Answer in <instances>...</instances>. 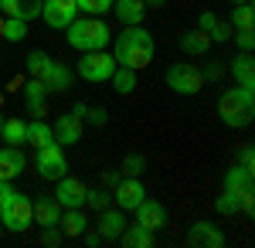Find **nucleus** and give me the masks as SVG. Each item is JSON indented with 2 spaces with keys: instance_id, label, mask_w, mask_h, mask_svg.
<instances>
[{
  "instance_id": "obj_26",
  "label": "nucleus",
  "mask_w": 255,
  "mask_h": 248,
  "mask_svg": "<svg viewBox=\"0 0 255 248\" xmlns=\"http://www.w3.org/2000/svg\"><path fill=\"white\" fill-rule=\"evenodd\" d=\"M123 245L126 248H150L153 245V231L143 228V225H133V228H123Z\"/></svg>"
},
{
  "instance_id": "obj_43",
  "label": "nucleus",
  "mask_w": 255,
  "mask_h": 248,
  "mask_svg": "<svg viewBox=\"0 0 255 248\" xmlns=\"http://www.w3.org/2000/svg\"><path fill=\"white\" fill-rule=\"evenodd\" d=\"M232 3H252V0H232Z\"/></svg>"
},
{
  "instance_id": "obj_24",
  "label": "nucleus",
  "mask_w": 255,
  "mask_h": 248,
  "mask_svg": "<svg viewBox=\"0 0 255 248\" xmlns=\"http://www.w3.org/2000/svg\"><path fill=\"white\" fill-rule=\"evenodd\" d=\"M180 48H184L187 55H204V51L211 48V38H208L201 27H194V31H184V34H180Z\"/></svg>"
},
{
  "instance_id": "obj_36",
  "label": "nucleus",
  "mask_w": 255,
  "mask_h": 248,
  "mask_svg": "<svg viewBox=\"0 0 255 248\" xmlns=\"http://www.w3.org/2000/svg\"><path fill=\"white\" fill-rule=\"evenodd\" d=\"M139 173H143V156H139V153L126 156V160H123V177H139Z\"/></svg>"
},
{
  "instance_id": "obj_33",
  "label": "nucleus",
  "mask_w": 255,
  "mask_h": 248,
  "mask_svg": "<svg viewBox=\"0 0 255 248\" xmlns=\"http://www.w3.org/2000/svg\"><path fill=\"white\" fill-rule=\"evenodd\" d=\"M82 14H92V17H102L106 10H113V0H75Z\"/></svg>"
},
{
  "instance_id": "obj_38",
  "label": "nucleus",
  "mask_w": 255,
  "mask_h": 248,
  "mask_svg": "<svg viewBox=\"0 0 255 248\" xmlns=\"http://www.w3.org/2000/svg\"><path fill=\"white\" fill-rule=\"evenodd\" d=\"M235 41H238V48H242V51H252V48H255L252 34H235Z\"/></svg>"
},
{
  "instance_id": "obj_7",
  "label": "nucleus",
  "mask_w": 255,
  "mask_h": 248,
  "mask_svg": "<svg viewBox=\"0 0 255 248\" xmlns=\"http://www.w3.org/2000/svg\"><path fill=\"white\" fill-rule=\"evenodd\" d=\"M34 167H38V173L44 177V180H58V177H65L68 173V156H65V146L61 143H44V146H38L34 150Z\"/></svg>"
},
{
  "instance_id": "obj_16",
  "label": "nucleus",
  "mask_w": 255,
  "mask_h": 248,
  "mask_svg": "<svg viewBox=\"0 0 255 248\" xmlns=\"http://www.w3.org/2000/svg\"><path fill=\"white\" fill-rule=\"evenodd\" d=\"M24 167H27V156L20 153V146L0 150V180H14V177H20Z\"/></svg>"
},
{
  "instance_id": "obj_39",
  "label": "nucleus",
  "mask_w": 255,
  "mask_h": 248,
  "mask_svg": "<svg viewBox=\"0 0 255 248\" xmlns=\"http://www.w3.org/2000/svg\"><path fill=\"white\" fill-rule=\"evenodd\" d=\"M238 167L252 170V146H242V160H238Z\"/></svg>"
},
{
  "instance_id": "obj_27",
  "label": "nucleus",
  "mask_w": 255,
  "mask_h": 248,
  "mask_svg": "<svg viewBox=\"0 0 255 248\" xmlns=\"http://www.w3.org/2000/svg\"><path fill=\"white\" fill-rule=\"evenodd\" d=\"M197 27H201V31L211 38V44H215V41H225V38H228V24H218V17H215V14H208V10L201 14Z\"/></svg>"
},
{
  "instance_id": "obj_44",
  "label": "nucleus",
  "mask_w": 255,
  "mask_h": 248,
  "mask_svg": "<svg viewBox=\"0 0 255 248\" xmlns=\"http://www.w3.org/2000/svg\"><path fill=\"white\" fill-rule=\"evenodd\" d=\"M0 126H3V116H0Z\"/></svg>"
},
{
  "instance_id": "obj_30",
  "label": "nucleus",
  "mask_w": 255,
  "mask_h": 248,
  "mask_svg": "<svg viewBox=\"0 0 255 248\" xmlns=\"http://www.w3.org/2000/svg\"><path fill=\"white\" fill-rule=\"evenodd\" d=\"M51 65H55V58L44 55V51H31L27 55V72H31V78H44Z\"/></svg>"
},
{
  "instance_id": "obj_20",
  "label": "nucleus",
  "mask_w": 255,
  "mask_h": 248,
  "mask_svg": "<svg viewBox=\"0 0 255 248\" xmlns=\"http://www.w3.org/2000/svg\"><path fill=\"white\" fill-rule=\"evenodd\" d=\"M255 65H252V51H242V55L232 58V75L238 78V85L242 89H252L255 85V72H252Z\"/></svg>"
},
{
  "instance_id": "obj_22",
  "label": "nucleus",
  "mask_w": 255,
  "mask_h": 248,
  "mask_svg": "<svg viewBox=\"0 0 255 248\" xmlns=\"http://www.w3.org/2000/svg\"><path fill=\"white\" fill-rule=\"evenodd\" d=\"M0 136L7 139V146H24L27 143V123L24 119H3Z\"/></svg>"
},
{
  "instance_id": "obj_25",
  "label": "nucleus",
  "mask_w": 255,
  "mask_h": 248,
  "mask_svg": "<svg viewBox=\"0 0 255 248\" xmlns=\"http://www.w3.org/2000/svg\"><path fill=\"white\" fill-rule=\"evenodd\" d=\"M232 27H235V34H252V27H255L252 3H235V10H232Z\"/></svg>"
},
{
  "instance_id": "obj_29",
  "label": "nucleus",
  "mask_w": 255,
  "mask_h": 248,
  "mask_svg": "<svg viewBox=\"0 0 255 248\" xmlns=\"http://www.w3.org/2000/svg\"><path fill=\"white\" fill-rule=\"evenodd\" d=\"M109 82L116 85L119 96H129V92L136 89V72H133V68H119V65H116V72H113V78H109Z\"/></svg>"
},
{
  "instance_id": "obj_41",
  "label": "nucleus",
  "mask_w": 255,
  "mask_h": 248,
  "mask_svg": "<svg viewBox=\"0 0 255 248\" xmlns=\"http://www.w3.org/2000/svg\"><path fill=\"white\" fill-rule=\"evenodd\" d=\"M10 194H14V187H10V180H0V204H3V201H7Z\"/></svg>"
},
{
  "instance_id": "obj_32",
  "label": "nucleus",
  "mask_w": 255,
  "mask_h": 248,
  "mask_svg": "<svg viewBox=\"0 0 255 248\" xmlns=\"http://www.w3.org/2000/svg\"><path fill=\"white\" fill-rule=\"evenodd\" d=\"M215 208L221 211V214H238V211H242V197H238L235 191H221Z\"/></svg>"
},
{
  "instance_id": "obj_23",
  "label": "nucleus",
  "mask_w": 255,
  "mask_h": 248,
  "mask_svg": "<svg viewBox=\"0 0 255 248\" xmlns=\"http://www.w3.org/2000/svg\"><path fill=\"white\" fill-rule=\"evenodd\" d=\"M55 139V129H51V123H44V119H34V123H27V146L31 150H38L44 143H51Z\"/></svg>"
},
{
  "instance_id": "obj_3",
  "label": "nucleus",
  "mask_w": 255,
  "mask_h": 248,
  "mask_svg": "<svg viewBox=\"0 0 255 248\" xmlns=\"http://www.w3.org/2000/svg\"><path fill=\"white\" fill-rule=\"evenodd\" d=\"M218 116H221V123L225 126H232V129H242V126H249L255 116V92L252 89H225L221 99H218Z\"/></svg>"
},
{
  "instance_id": "obj_17",
  "label": "nucleus",
  "mask_w": 255,
  "mask_h": 248,
  "mask_svg": "<svg viewBox=\"0 0 255 248\" xmlns=\"http://www.w3.org/2000/svg\"><path fill=\"white\" fill-rule=\"evenodd\" d=\"M48 89H44V82L41 78H31L27 85H24V99H27V109L34 119H44V109H48Z\"/></svg>"
},
{
  "instance_id": "obj_8",
  "label": "nucleus",
  "mask_w": 255,
  "mask_h": 248,
  "mask_svg": "<svg viewBox=\"0 0 255 248\" xmlns=\"http://www.w3.org/2000/svg\"><path fill=\"white\" fill-rule=\"evenodd\" d=\"M79 17V3L75 0H44L41 3V20L55 31H65L72 20Z\"/></svg>"
},
{
  "instance_id": "obj_37",
  "label": "nucleus",
  "mask_w": 255,
  "mask_h": 248,
  "mask_svg": "<svg viewBox=\"0 0 255 248\" xmlns=\"http://www.w3.org/2000/svg\"><path fill=\"white\" fill-rule=\"evenodd\" d=\"M201 75H204V82H218V78L225 75V68H221V65H218V61H211V65H208V68H201Z\"/></svg>"
},
{
  "instance_id": "obj_11",
  "label": "nucleus",
  "mask_w": 255,
  "mask_h": 248,
  "mask_svg": "<svg viewBox=\"0 0 255 248\" xmlns=\"http://www.w3.org/2000/svg\"><path fill=\"white\" fill-rule=\"evenodd\" d=\"M85 184H82L79 177H58V191H55V201L61 204V211L65 208H85Z\"/></svg>"
},
{
  "instance_id": "obj_14",
  "label": "nucleus",
  "mask_w": 255,
  "mask_h": 248,
  "mask_svg": "<svg viewBox=\"0 0 255 248\" xmlns=\"http://www.w3.org/2000/svg\"><path fill=\"white\" fill-rule=\"evenodd\" d=\"M187 238H191V245H201V248H225V231L211 221H194Z\"/></svg>"
},
{
  "instance_id": "obj_9",
  "label": "nucleus",
  "mask_w": 255,
  "mask_h": 248,
  "mask_svg": "<svg viewBox=\"0 0 255 248\" xmlns=\"http://www.w3.org/2000/svg\"><path fill=\"white\" fill-rule=\"evenodd\" d=\"M146 197V187H143V180L136 177H119L116 180V191H113V208H119L123 214L126 211H133Z\"/></svg>"
},
{
  "instance_id": "obj_10",
  "label": "nucleus",
  "mask_w": 255,
  "mask_h": 248,
  "mask_svg": "<svg viewBox=\"0 0 255 248\" xmlns=\"http://www.w3.org/2000/svg\"><path fill=\"white\" fill-rule=\"evenodd\" d=\"M225 191H235L242 197V211L245 214H252V170H245V167H232V170L225 173Z\"/></svg>"
},
{
  "instance_id": "obj_18",
  "label": "nucleus",
  "mask_w": 255,
  "mask_h": 248,
  "mask_svg": "<svg viewBox=\"0 0 255 248\" xmlns=\"http://www.w3.org/2000/svg\"><path fill=\"white\" fill-rule=\"evenodd\" d=\"M61 218V204L55 197H38L34 201V221H38L41 228H55Z\"/></svg>"
},
{
  "instance_id": "obj_4",
  "label": "nucleus",
  "mask_w": 255,
  "mask_h": 248,
  "mask_svg": "<svg viewBox=\"0 0 255 248\" xmlns=\"http://www.w3.org/2000/svg\"><path fill=\"white\" fill-rule=\"evenodd\" d=\"M34 221V201L27 194H10L3 204H0V225L7 231H27Z\"/></svg>"
},
{
  "instance_id": "obj_15",
  "label": "nucleus",
  "mask_w": 255,
  "mask_h": 248,
  "mask_svg": "<svg viewBox=\"0 0 255 248\" xmlns=\"http://www.w3.org/2000/svg\"><path fill=\"white\" fill-rule=\"evenodd\" d=\"M113 10L123 27H139L146 17V0H113Z\"/></svg>"
},
{
  "instance_id": "obj_42",
  "label": "nucleus",
  "mask_w": 255,
  "mask_h": 248,
  "mask_svg": "<svg viewBox=\"0 0 255 248\" xmlns=\"http://www.w3.org/2000/svg\"><path fill=\"white\" fill-rule=\"evenodd\" d=\"M3 20H7V17H3V14H0V38H3Z\"/></svg>"
},
{
  "instance_id": "obj_6",
  "label": "nucleus",
  "mask_w": 255,
  "mask_h": 248,
  "mask_svg": "<svg viewBox=\"0 0 255 248\" xmlns=\"http://www.w3.org/2000/svg\"><path fill=\"white\" fill-rule=\"evenodd\" d=\"M75 72H79V78L92 82V85H99V82H109V78H113V72H116V58L109 55L106 48H102V51H82L79 65H75Z\"/></svg>"
},
{
  "instance_id": "obj_28",
  "label": "nucleus",
  "mask_w": 255,
  "mask_h": 248,
  "mask_svg": "<svg viewBox=\"0 0 255 248\" xmlns=\"http://www.w3.org/2000/svg\"><path fill=\"white\" fill-rule=\"evenodd\" d=\"M61 228H65V235H82L85 231V214H82V208H65V218H58Z\"/></svg>"
},
{
  "instance_id": "obj_45",
  "label": "nucleus",
  "mask_w": 255,
  "mask_h": 248,
  "mask_svg": "<svg viewBox=\"0 0 255 248\" xmlns=\"http://www.w3.org/2000/svg\"><path fill=\"white\" fill-rule=\"evenodd\" d=\"M0 235H3V225H0Z\"/></svg>"
},
{
  "instance_id": "obj_19",
  "label": "nucleus",
  "mask_w": 255,
  "mask_h": 248,
  "mask_svg": "<svg viewBox=\"0 0 255 248\" xmlns=\"http://www.w3.org/2000/svg\"><path fill=\"white\" fill-rule=\"evenodd\" d=\"M123 228H126L123 211L119 208H102V214H99V235H102V238H119Z\"/></svg>"
},
{
  "instance_id": "obj_1",
  "label": "nucleus",
  "mask_w": 255,
  "mask_h": 248,
  "mask_svg": "<svg viewBox=\"0 0 255 248\" xmlns=\"http://www.w3.org/2000/svg\"><path fill=\"white\" fill-rule=\"evenodd\" d=\"M157 55V44H153V34L150 31H143V24L139 27H123V34L113 38V58H116L119 68H146L150 61Z\"/></svg>"
},
{
  "instance_id": "obj_13",
  "label": "nucleus",
  "mask_w": 255,
  "mask_h": 248,
  "mask_svg": "<svg viewBox=\"0 0 255 248\" xmlns=\"http://www.w3.org/2000/svg\"><path fill=\"white\" fill-rule=\"evenodd\" d=\"M55 129V143H61V146H72V143H79L82 133H85V123H82V116L79 113H65L51 126Z\"/></svg>"
},
{
  "instance_id": "obj_34",
  "label": "nucleus",
  "mask_w": 255,
  "mask_h": 248,
  "mask_svg": "<svg viewBox=\"0 0 255 248\" xmlns=\"http://www.w3.org/2000/svg\"><path fill=\"white\" fill-rule=\"evenodd\" d=\"M44 0H17V17L20 20H38Z\"/></svg>"
},
{
  "instance_id": "obj_40",
  "label": "nucleus",
  "mask_w": 255,
  "mask_h": 248,
  "mask_svg": "<svg viewBox=\"0 0 255 248\" xmlns=\"http://www.w3.org/2000/svg\"><path fill=\"white\" fill-rule=\"evenodd\" d=\"M89 119H92V123H96V126H102V123H106V109H89Z\"/></svg>"
},
{
  "instance_id": "obj_12",
  "label": "nucleus",
  "mask_w": 255,
  "mask_h": 248,
  "mask_svg": "<svg viewBox=\"0 0 255 248\" xmlns=\"http://www.w3.org/2000/svg\"><path fill=\"white\" fill-rule=\"evenodd\" d=\"M133 214H136V225L150 228L153 235L167 225V211H163V204H160V201H150V197H143L136 208H133Z\"/></svg>"
},
{
  "instance_id": "obj_21",
  "label": "nucleus",
  "mask_w": 255,
  "mask_h": 248,
  "mask_svg": "<svg viewBox=\"0 0 255 248\" xmlns=\"http://www.w3.org/2000/svg\"><path fill=\"white\" fill-rule=\"evenodd\" d=\"M41 82H44V89H48V92H65V89L72 85V68H68V65H61V61H55Z\"/></svg>"
},
{
  "instance_id": "obj_2",
  "label": "nucleus",
  "mask_w": 255,
  "mask_h": 248,
  "mask_svg": "<svg viewBox=\"0 0 255 248\" xmlns=\"http://www.w3.org/2000/svg\"><path fill=\"white\" fill-rule=\"evenodd\" d=\"M65 31H68V44H72L75 51H102V48L113 41L109 24H106L102 17H92V14L75 17Z\"/></svg>"
},
{
  "instance_id": "obj_35",
  "label": "nucleus",
  "mask_w": 255,
  "mask_h": 248,
  "mask_svg": "<svg viewBox=\"0 0 255 248\" xmlns=\"http://www.w3.org/2000/svg\"><path fill=\"white\" fill-rule=\"evenodd\" d=\"M85 204L102 211V208H113V197H109L106 191H85Z\"/></svg>"
},
{
  "instance_id": "obj_31",
  "label": "nucleus",
  "mask_w": 255,
  "mask_h": 248,
  "mask_svg": "<svg viewBox=\"0 0 255 248\" xmlns=\"http://www.w3.org/2000/svg\"><path fill=\"white\" fill-rule=\"evenodd\" d=\"M3 38H7V41H24V38H27V20L7 17V20H3Z\"/></svg>"
},
{
  "instance_id": "obj_5",
  "label": "nucleus",
  "mask_w": 255,
  "mask_h": 248,
  "mask_svg": "<svg viewBox=\"0 0 255 248\" xmlns=\"http://www.w3.org/2000/svg\"><path fill=\"white\" fill-rule=\"evenodd\" d=\"M163 82H167V89H170L174 96H197V92L204 89V75H201V68L191 65V61L170 65L167 75H163Z\"/></svg>"
}]
</instances>
